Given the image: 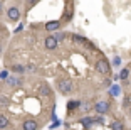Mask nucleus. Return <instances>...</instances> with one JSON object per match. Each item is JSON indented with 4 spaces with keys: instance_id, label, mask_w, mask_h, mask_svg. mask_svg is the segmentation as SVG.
Listing matches in <instances>:
<instances>
[{
    "instance_id": "obj_10",
    "label": "nucleus",
    "mask_w": 131,
    "mask_h": 130,
    "mask_svg": "<svg viewBox=\"0 0 131 130\" xmlns=\"http://www.w3.org/2000/svg\"><path fill=\"white\" fill-rule=\"evenodd\" d=\"M79 123H81V125H84V127H91L94 123V118H93V117H86V118H81V120H79Z\"/></svg>"
},
{
    "instance_id": "obj_8",
    "label": "nucleus",
    "mask_w": 131,
    "mask_h": 130,
    "mask_svg": "<svg viewBox=\"0 0 131 130\" xmlns=\"http://www.w3.org/2000/svg\"><path fill=\"white\" fill-rule=\"evenodd\" d=\"M59 27H61V22H59V20H52V22H47L46 24V31L56 32V31H59Z\"/></svg>"
},
{
    "instance_id": "obj_23",
    "label": "nucleus",
    "mask_w": 131,
    "mask_h": 130,
    "mask_svg": "<svg viewBox=\"0 0 131 130\" xmlns=\"http://www.w3.org/2000/svg\"><path fill=\"white\" fill-rule=\"evenodd\" d=\"M22 29H24V24H20V25L17 27V31H15V32H20V31H22Z\"/></svg>"
},
{
    "instance_id": "obj_4",
    "label": "nucleus",
    "mask_w": 131,
    "mask_h": 130,
    "mask_svg": "<svg viewBox=\"0 0 131 130\" xmlns=\"http://www.w3.org/2000/svg\"><path fill=\"white\" fill-rule=\"evenodd\" d=\"M59 44V41L54 37V36H47L46 41H44V46H46V49H56Z\"/></svg>"
},
{
    "instance_id": "obj_19",
    "label": "nucleus",
    "mask_w": 131,
    "mask_h": 130,
    "mask_svg": "<svg viewBox=\"0 0 131 130\" xmlns=\"http://www.w3.org/2000/svg\"><path fill=\"white\" fill-rule=\"evenodd\" d=\"M113 64H114V66H119L121 64V57H114V59H113Z\"/></svg>"
},
{
    "instance_id": "obj_13",
    "label": "nucleus",
    "mask_w": 131,
    "mask_h": 130,
    "mask_svg": "<svg viewBox=\"0 0 131 130\" xmlns=\"http://www.w3.org/2000/svg\"><path fill=\"white\" fill-rule=\"evenodd\" d=\"M128 76H129V69L124 68V69H121V73L118 74V80H126Z\"/></svg>"
},
{
    "instance_id": "obj_3",
    "label": "nucleus",
    "mask_w": 131,
    "mask_h": 130,
    "mask_svg": "<svg viewBox=\"0 0 131 130\" xmlns=\"http://www.w3.org/2000/svg\"><path fill=\"white\" fill-rule=\"evenodd\" d=\"M22 128L24 130H37L39 128V122L34 118H27L25 122L22 123Z\"/></svg>"
},
{
    "instance_id": "obj_18",
    "label": "nucleus",
    "mask_w": 131,
    "mask_h": 130,
    "mask_svg": "<svg viewBox=\"0 0 131 130\" xmlns=\"http://www.w3.org/2000/svg\"><path fill=\"white\" fill-rule=\"evenodd\" d=\"M25 69L30 71V73H35V71H37V66H35V64H27V66H25Z\"/></svg>"
},
{
    "instance_id": "obj_9",
    "label": "nucleus",
    "mask_w": 131,
    "mask_h": 130,
    "mask_svg": "<svg viewBox=\"0 0 131 130\" xmlns=\"http://www.w3.org/2000/svg\"><path fill=\"white\" fill-rule=\"evenodd\" d=\"M79 107H81V101H79V100H72V101L67 103V111H74L76 108H79Z\"/></svg>"
},
{
    "instance_id": "obj_17",
    "label": "nucleus",
    "mask_w": 131,
    "mask_h": 130,
    "mask_svg": "<svg viewBox=\"0 0 131 130\" xmlns=\"http://www.w3.org/2000/svg\"><path fill=\"white\" fill-rule=\"evenodd\" d=\"M56 39H57V41H64L66 39V34L64 32H61V31H56V36H54Z\"/></svg>"
},
{
    "instance_id": "obj_14",
    "label": "nucleus",
    "mask_w": 131,
    "mask_h": 130,
    "mask_svg": "<svg viewBox=\"0 0 131 130\" xmlns=\"http://www.w3.org/2000/svg\"><path fill=\"white\" fill-rule=\"evenodd\" d=\"M7 83L10 84V86H12V84L15 86V84H20L22 81H20V80H17V78H14V76H8V78H7Z\"/></svg>"
},
{
    "instance_id": "obj_12",
    "label": "nucleus",
    "mask_w": 131,
    "mask_h": 130,
    "mask_svg": "<svg viewBox=\"0 0 131 130\" xmlns=\"http://www.w3.org/2000/svg\"><path fill=\"white\" fill-rule=\"evenodd\" d=\"M8 125H10V123H8V118L5 115H0V128H7Z\"/></svg>"
},
{
    "instance_id": "obj_6",
    "label": "nucleus",
    "mask_w": 131,
    "mask_h": 130,
    "mask_svg": "<svg viewBox=\"0 0 131 130\" xmlns=\"http://www.w3.org/2000/svg\"><path fill=\"white\" fill-rule=\"evenodd\" d=\"M7 17L10 20H19V17H20V12H19V8L17 7H10L7 10Z\"/></svg>"
},
{
    "instance_id": "obj_1",
    "label": "nucleus",
    "mask_w": 131,
    "mask_h": 130,
    "mask_svg": "<svg viewBox=\"0 0 131 130\" xmlns=\"http://www.w3.org/2000/svg\"><path fill=\"white\" fill-rule=\"evenodd\" d=\"M96 71L99 74H108L111 71V66H109V63L106 59H97L96 61Z\"/></svg>"
},
{
    "instance_id": "obj_7",
    "label": "nucleus",
    "mask_w": 131,
    "mask_h": 130,
    "mask_svg": "<svg viewBox=\"0 0 131 130\" xmlns=\"http://www.w3.org/2000/svg\"><path fill=\"white\" fill-rule=\"evenodd\" d=\"M39 95H40V96H50V95H52V90H50L49 84L42 83L40 86H39Z\"/></svg>"
},
{
    "instance_id": "obj_16",
    "label": "nucleus",
    "mask_w": 131,
    "mask_h": 130,
    "mask_svg": "<svg viewBox=\"0 0 131 130\" xmlns=\"http://www.w3.org/2000/svg\"><path fill=\"white\" fill-rule=\"evenodd\" d=\"M10 105V100L7 96H0V107H8Z\"/></svg>"
},
{
    "instance_id": "obj_15",
    "label": "nucleus",
    "mask_w": 131,
    "mask_h": 130,
    "mask_svg": "<svg viewBox=\"0 0 131 130\" xmlns=\"http://www.w3.org/2000/svg\"><path fill=\"white\" fill-rule=\"evenodd\" d=\"M111 130H123V123L118 122V120H114V122L111 123Z\"/></svg>"
},
{
    "instance_id": "obj_20",
    "label": "nucleus",
    "mask_w": 131,
    "mask_h": 130,
    "mask_svg": "<svg viewBox=\"0 0 131 130\" xmlns=\"http://www.w3.org/2000/svg\"><path fill=\"white\" fill-rule=\"evenodd\" d=\"M111 93H113V95H118V93H119V88H118V86H113V88H111Z\"/></svg>"
},
{
    "instance_id": "obj_24",
    "label": "nucleus",
    "mask_w": 131,
    "mask_h": 130,
    "mask_svg": "<svg viewBox=\"0 0 131 130\" xmlns=\"http://www.w3.org/2000/svg\"><path fill=\"white\" fill-rule=\"evenodd\" d=\"M4 10V2H2V0H0V12Z\"/></svg>"
},
{
    "instance_id": "obj_22",
    "label": "nucleus",
    "mask_w": 131,
    "mask_h": 130,
    "mask_svg": "<svg viewBox=\"0 0 131 130\" xmlns=\"http://www.w3.org/2000/svg\"><path fill=\"white\" fill-rule=\"evenodd\" d=\"M104 86H106V88H109V86H111V80H106V81H104Z\"/></svg>"
},
{
    "instance_id": "obj_5",
    "label": "nucleus",
    "mask_w": 131,
    "mask_h": 130,
    "mask_svg": "<svg viewBox=\"0 0 131 130\" xmlns=\"http://www.w3.org/2000/svg\"><path fill=\"white\" fill-rule=\"evenodd\" d=\"M96 111L99 115L108 113V111H109V103H108V101H97V103H96Z\"/></svg>"
},
{
    "instance_id": "obj_21",
    "label": "nucleus",
    "mask_w": 131,
    "mask_h": 130,
    "mask_svg": "<svg viewBox=\"0 0 131 130\" xmlns=\"http://www.w3.org/2000/svg\"><path fill=\"white\" fill-rule=\"evenodd\" d=\"M0 78H4V80H7V78H8V71H2Z\"/></svg>"
},
{
    "instance_id": "obj_2",
    "label": "nucleus",
    "mask_w": 131,
    "mask_h": 130,
    "mask_svg": "<svg viewBox=\"0 0 131 130\" xmlns=\"http://www.w3.org/2000/svg\"><path fill=\"white\" fill-rule=\"evenodd\" d=\"M59 91H61L62 95H69V93L72 91V83H71L69 80H61L59 81Z\"/></svg>"
},
{
    "instance_id": "obj_11",
    "label": "nucleus",
    "mask_w": 131,
    "mask_h": 130,
    "mask_svg": "<svg viewBox=\"0 0 131 130\" xmlns=\"http://www.w3.org/2000/svg\"><path fill=\"white\" fill-rule=\"evenodd\" d=\"M12 71H14V73L22 74V73H25L27 69H25V66H22V64H14V66H12Z\"/></svg>"
},
{
    "instance_id": "obj_25",
    "label": "nucleus",
    "mask_w": 131,
    "mask_h": 130,
    "mask_svg": "<svg viewBox=\"0 0 131 130\" xmlns=\"http://www.w3.org/2000/svg\"><path fill=\"white\" fill-rule=\"evenodd\" d=\"M129 117H131V108H129Z\"/></svg>"
}]
</instances>
